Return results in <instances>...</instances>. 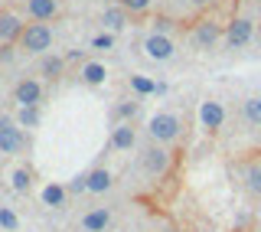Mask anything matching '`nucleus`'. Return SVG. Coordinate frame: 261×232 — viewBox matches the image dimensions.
<instances>
[{"instance_id":"obj_8","label":"nucleus","mask_w":261,"mask_h":232,"mask_svg":"<svg viewBox=\"0 0 261 232\" xmlns=\"http://www.w3.org/2000/svg\"><path fill=\"white\" fill-rule=\"evenodd\" d=\"M23 16L10 10V7H4L0 10V49H7V46H16L20 43V33H23Z\"/></svg>"},{"instance_id":"obj_7","label":"nucleus","mask_w":261,"mask_h":232,"mask_svg":"<svg viewBox=\"0 0 261 232\" xmlns=\"http://www.w3.org/2000/svg\"><path fill=\"white\" fill-rule=\"evenodd\" d=\"M219 39H225V27L216 23V20H199L193 27V33H190V43L196 49H212Z\"/></svg>"},{"instance_id":"obj_29","label":"nucleus","mask_w":261,"mask_h":232,"mask_svg":"<svg viewBox=\"0 0 261 232\" xmlns=\"http://www.w3.org/2000/svg\"><path fill=\"white\" fill-rule=\"evenodd\" d=\"M212 4H216V0H186V7H193V10H206Z\"/></svg>"},{"instance_id":"obj_14","label":"nucleus","mask_w":261,"mask_h":232,"mask_svg":"<svg viewBox=\"0 0 261 232\" xmlns=\"http://www.w3.org/2000/svg\"><path fill=\"white\" fill-rule=\"evenodd\" d=\"M23 7H27L30 20H39V23H53V20H59V13H62L59 0H27Z\"/></svg>"},{"instance_id":"obj_2","label":"nucleus","mask_w":261,"mask_h":232,"mask_svg":"<svg viewBox=\"0 0 261 232\" xmlns=\"http://www.w3.org/2000/svg\"><path fill=\"white\" fill-rule=\"evenodd\" d=\"M170 147L167 144H157V141H147V144L141 147V154H137V164H141V173L147 180H160L167 177L170 170Z\"/></svg>"},{"instance_id":"obj_15","label":"nucleus","mask_w":261,"mask_h":232,"mask_svg":"<svg viewBox=\"0 0 261 232\" xmlns=\"http://www.w3.org/2000/svg\"><path fill=\"white\" fill-rule=\"evenodd\" d=\"M36 72L43 79L49 82H59L65 76V56H56V53H46V56H39V62H36Z\"/></svg>"},{"instance_id":"obj_20","label":"nucleus","mask_w":261,"mask_h":232,"mask_svg":"<svg viewBox=\"0 0 261 232\" xmlns=\"http://www.w3.org/2000/svg\"><path fill=\"white\" fill-rule=\"evenodd\" d=\"M242 118L248 128H261V95H248L242 102Z\"/></svg>"},{"instance_id":"obj_13","label":"nucleus","mask_w":261,"mask_h":232,"mask_svg":"<svg viewBox=\"0 0 261 232\" xmlns=\"http://www.w3.org/2000/svg\"><path fill=\"white\" fill-rule=\"evenodd\" d=\"M82 229L85 232H108L111 222H114V213L108 210V206H92V210L82 213Z\"/></svg>"},{"instance_id":"obj_17","label":"nucleus","mask_w":261,"mask_h":232,"mask_svg":"<svg viewBox=\"0 0 261 232\" xmlns=\"http://www.w3.org/2000/svg\"><path fill=\"white\" fill-rule=\"evenodd\" d=\"M79 82L82 85H88V88H101L105 82H108V69H105V62H85L79 69Z\"/></svg>"},{"instance_id":"obj_19","label":"nucleus","mask_w":261,"mask_h":232,"mask_svg":"<svg viewBox=\"0 0 261 232\" xmlns=\"http://www.w3.org/2000/svg\"><path fill=\"white\" fill-rule=\"evenodd\" d=\"M39 196H43V206L62 210V206H65V200H69V187H65V183H46Z\"/></svg>"},{"instance_id":"obj_5","label":"nucleus","mask_w":261,"mask_h":232,"mask_svg":"<svg viewBox=\"0 0 261 232\" xmlns=\"http://www.w3.org/2000/svg\"><path fill=\"white\" fill-rule=\"evenodd\" d=\"M255 27H258L255 20H248V16L235 13L232 20L225 23V46H228V49H242V46H248L251 39H255Z\"/></svg>"},{"instance_id":"obj_10","label":"nucleus","mask_w":261,"mask_h":232,"mask_svg":"<svg viewBox=\"0 0 261 232\" xmlns=\"http://www.w3.org/2000/svg\"><path fill=\"white\" fill-rule=\"evenodd\" d=\"M13 102H16V108H27V105H39L43 102V82L39 79H20L13 85Z\"/></svg>"},{"instance_id":"obj_25","label":"nucleus","mask_w":261,"mask_h":232,"mask_svg":"<svg viewBox=\"0 0 261 232\" xmlns=\"http://www.w3.org/2000/svg\"><path fill=\"white\" fill-rule=\"evenodd\" d=\"M239 13L248 16V20L261 23V0H239Z\"/></svg>"},{"instance_id":"obj_4","label":"nucleus","mask_w":261,"mask_h":232,"mask_svg":"<svg viewBox=\"0 0 261 232\" xmlns=\"http://www.w3.org/2000/svg\"><path fill=\"white\" fill-rule=\"evenodd\" d=\"M27 151V131L20 128V121L10 114H0V154L16 157Z\"/></svg>"},{"instance_id":"obj_22","label":"nucleus","mask_w":261,"mask_h":232,"mask_svg":"<svg viewBox=\"0 0 261 232\" xmlns=\"http://www.w3.org/2000/svg\"><path fill=\"white\" fill-rule=\"evenodd\" d=\"M101 27H108V30H124L127 27V10L124 7H105L101 10Z\"/></svg>"},{"instance_id":"obj_28","label":"nucleus","mask_w":261,"mask_h":232,"mask_svg":"<svg viewBox=\"0 0 261 232\" xmlns=\"http://www.w3.org/2000/svg\"><path fill=\"white\" fill-rule=\"evenodd\" d=\"M114 46V36L111 33H98V36L92 39V49H111Z\"/></svg>"},{"instance_id":"obj_24","label":"nucleus","mask_w":261,"mask_h":232,"mask_svg":"<svg viewBox=\"0 0 261 232\" xmlns=\"http://www.w3.org/2000/svg\"><path fill=\"white\" fill-rule=\"evenodd\" d=\"M16 121L23 131H33L39 124V105H27V108H16Z\"/></svg>"},{"instance_id":"obj_11","label":"nucleus","mask_w":261,"mask_h":232,"mask_svg":"<svg viewBox=\"0 0 261 232\" xmlns=\"http://www.w3.org/2000/svg\"><path fill=\"white\" fill-rule=\"evenodd\" d=\"M114 187V173L105 167V164H95L92 170H85V193L92 196H105Z\"/></svg>"},{"instance_id":"obj_9","label":"nucleus","mask_w":261,"mask_h":232,"mask_svg":"<svg viewBox=\"0 0 261 232\" xmlns=\"http://www.w3.org/2000/svg\"><path fill=\"white\" fill-rule=\"evenodd\" d=\"M225 124V105L216 102V98H206V102L199 105V128L206 131V134H219Z\"/></svg>"},{"instance_id":"obj_6","label":"nucleus","mask_w":261,"mask_h":232,"mask_svg":"<svg viewBox=\"0 0 261 232\" xmlns=\"http://www.w3.org/2000/svg\"><path fill=\"white\" fill-rule=\"evenodd\" d=\"M144 56H147V59H153V62H170L176 56V43L167 36V33L153 30V33H147V36H144Z\"/></svg>"},{"instance_id":"obj_30","label":"nucleus","mask_w":261,"mask_h":232,"mask_svg":"<svg viewBox=\"0 0 261 232\" xmlns=\"http://www.w3.org/2000/svg\"><path fill=\"white\" fill-rule=\"evenodd\" d=\"M150 232H163V229H150Z\"/></svg>"},{"instance_id":"obj_3","label":"nucleus","mask_w":261,"mask_h":232,"mask_svg":"<svg viewBox=\"0 0 261 232\" xmlns=\"http://www.w3.org/2000/svg\"><path fill=\"white\" fill-rule=\"evenodd\" d=\"M16 49L27 53V56H46L49 49H53V27H49V23H39V20L27 23L23 33H20Z\"/></svg>"},{"instance_id":"obj_26","label":"nucleus","mask_w":261,"mask_h":232,"mask_svg":"<svg viewBox=\"0 0 261 232\" xmlns=\"http://www.w3.org/2000/svg\"><path fill=\"white\" fill-rule=\"evenodd\" d=\"M0 229L4 232H16L20 229V219H16V213L10 206H0Z\"/></svg>"},{"instance_id":"obj_16","label":"nucleus","mask_w":261,"mask_h":232,"mask_svg":"<svg viewBox=\"0 0 261 232\" xmlns=\"http://www.w3.org/2000/svg\"><path fill=\"white\" fill-rule=\"evenodd\" d=\"M33 183H36V170H33L30 167V164H16V167L10 170V187H13V193H30V190H33Z\"/></svg>"},{"instance_id":"obj_23","label":"nucleus","mask_w":261,"mask_h":232,"mask_svg":"<svg viewBox=\"0 0 261 232\" xmlns=\"http://www.w3.org/2000/svg\"><path fill=\"white\" fill-rule=\"evenodd\" d=\"M130 88H134L137 95H163L167 92V85L163 82H153V79H147V76H130Z\"/></svg>"},{"instance_id":"obj_12","label":"nucleus","mask_w":261,"mask_h":232,"mask_svg":"<svg viewBox=\"0 0 261 232\" xmlns=\"http://www.w3.org/2000/svg\"><path fill=\"white\" fill-rule=\"evenodd\" d=\"M137 147V121L114 124L108 137V151H134Z\"/></svg>"},{"instance_id":"obj_27","label":"nucleus","mask_w":261,"mask_h":232,"mask_svg":"<svg viewBox=\"0 0 261 232\" xmlns=\"http://www.w3.org/2000/svg\"><path fill=\"white\" fill-rule=\"evenodd\" d=\"M121 7H124L127 13H144V10H150V4L153 0H118Z\"/></svg>"},{"instance_id":"obj_18","label":"nucleus","mask_w":261,"mask_h":232,"mask_svg":"<svg viewBox=\"0 0 261 232\" xmlns=\"http://www.w3.org/2000/svg\"><path fill=\"white\" fill-rule=\"evenodd\" d=\"M137 111H141V98H124L111 108V124H124V121H134Z\"/></svg>"},{"instance_id":"obj_21","label":"nucleus","mask_w":261,"mask_h":232,"mask_svg":"<svg viewBox=\"0 0 261 232\" xmlns=\"http://www.w3.org/2000/svg\"><path fill=\"white\" fill-rule=\"evenodd\" d=\"M242 183L248 190V196L261 200V164H248V167L242 170Z\"/></svg>"},{"instance_id":"obj_1","label":"nucleus","mask_w":261,"mask_h":232,"mask_svg":"<svg viewBox=\"0 0 261 232\" xmlns=\"http://www.w3.org/2000/svg\"><path fill=\"white\" fill-rule=\"evenodd\" d=\"M179 134H183V118H179L176 111H170V108H160V111H153L150 118H147V137L150 141H157V144H176Z\"/></svg>"}]
</instances>
